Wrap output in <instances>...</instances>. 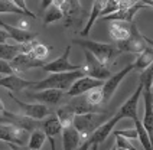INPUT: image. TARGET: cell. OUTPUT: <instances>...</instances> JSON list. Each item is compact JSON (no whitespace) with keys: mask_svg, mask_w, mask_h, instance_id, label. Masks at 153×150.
I'll list each match as a JSON object with an SVG mask.
<instances>
[{"mask_svg":"<svg viewBox=\"0 0 153 150\" xmlns=\"http://www.w3.org/2000/svg\"><path fill=\"white\" fill-rule=\"evenodd\" d=\"M10 64H12L13 69L16 71V74H22V72H26V71H29V69H32V68H42L43 69V67H45L48 62L33 58L30 53H20V55L16 56Z\"/></svg>","mask_w":153,"mask_h":150,"instance_id":"14","label":"cell"},{"mask_svg":"<svg viewBox=\"0 0 153 150\" xmlns=\"http://www.w3.org/2000/svg\"><path fill=\"white\" fill-rule=\"evenodd\" d=\"M0 72H1V76H12V75H17L16 71L13 69L12 64L7 62V61H0Z\"/></svg>","mask_w":153,"mask_h":150,"instance_id":"36","label":"cell"},{"mask_svg":"<svg viewBox=\"0 0 153 150\" xmlns=\"http://www.w3.org/2000/svg\"><path fill=\"white\" fill-rule=\"evenodd\" d=\"M108 33L117 45L123 43L131 36V25L126 22H108Z\"/></svg>","mask_w":153,"mask_h":150,"instance_id":"18","label":"cell"},{"mask_svg":"<svg viewBox=\"0 0 153 150\" xmlns=\"http://www.w3.org/2000/svg\"><path fill=\"white\" fill-rule=\"evenodd\" d=\"M140 84L143 85L145 90H152L153 88V64L140 74Z\"/></svg>","mask_w":153,"mask_h":150,"instance_id":"33","label":"cell"},{"mask_svg":"<svg viewBox=\"0 0 153 150\" xmlns=\"http://www.w3.org/2000/svg\"><path fill=\"white\" fill-rule=\"evenodd\" d=\"M147 46L149 45L146 43L143 33L137 29V26L134 23H131V36H130V39L117 45L120 53L121 52H131V53H137V55L142 53Z\"/></svg>","mask_w":153,"mask_h":150,"instance_id":"9","label":"cell"},{"mask_svg":"<svg viewBox=\"0 0 153 150\" xmlns=\"http://www.w3.org/2000/svg\"><path fill=\"white\" fill-rule=\"evenodd\" d=\"M114 136H120V137H124V139H127V140H134L137 139L139 140V133H137L136 127L134 128H123V130H114L113 131Z\"/></svg>","mask_w":153,"mask_h":150,"instance_id":"35","label":"cell"},{"mask_svg":"<svg viewBox=\"0 0 153 150\" xmlns=\"http://www.w3.org/2000/svg\"><path fill=\"white\" fill-rule=\"evenodd\" d=\"M134 127H136L137 133H139V142L142 144L143 150H153V140L150 139V136L146 131L143 123H142L139 118L134 120Z\"/></svg>","mask_w":153,"mask_h":150,"instance_id":"27","label":"cell"},{"mask_svg":"<svg viewBox=\"0 0 153 150\" xmlns=\"http://www.w3.org/2000/svg\"><path fill=\"white\" fill-rule=\"evenodd\" d=\"M116 137V146L119 147V149H126V150H137L131 143L130 140L127 139H124V137H120V136H114Z\"/></svg>","mask_w":153,"mask_h":150,"instance_id":"37","label":"cell"},{"mask_svg":"<svg viewBox=\"0 0 153 150\" xmlns=\"http://www.w3.org/2000/svg\"><path fill=\"white\" fill-rule=\"evenodd\" d=\"M20 53H23V45H20V43H15V45L3 43V45H0V58L3 61L12 62Z\"/></svg>","mask_w":153,"mask_h":150,"instance_id":"25","label":"cell"},{"mask_svg":"<svg viewBox=\"0 0 153 150\" xmlns=\"http://www.w3.org/2000/svg\"><path fill=\"white\" fill-rule=\"evenodd\" d=\"M52 46H46V45H43V43H38L36 46L33 48V50L30 52V55L33 56V58L39 59V61H45L46 56L49 55V50H51Z\"/></svg>","mask_w":153,"mask_h":150,"instance_id":"34","label":"cell"},{"mask_svg":"<svg viewBox=\"0 0 153 150\" xmlns=\"http://www.w3.org/2000/svg\"><path fill=\"white\" fill-rule=\"evenodd\" d=\"M82 144L84 140L74 125L65 127L62 130V150H78Z\"/></svg>","mask_w":153,"mask_h":150,"instance_id":"17","label":"cell"},{"mask_svg":"<svg viewBox=\"0 0 153 150\" xmlns=\"http://www.w3.org/2000/svg\"><path fill=\"white\" fill-rule=\"evenodd\" d=\"M143 91H145L143 85L139 82L136 91L130 95V98H128V100L126 101L121 107H120L119 111H117L123 118H124V117H127V118H131L133 121L139 118V117H137V105H139V100H140V97H142Z\"/></svg>","mask_w":153,"mask_h":150,"instance_id":"12","label":"cell"},{"mask_svg":"<svg viewBox=\"0 0 153 150\" xmlns=\"http://www.w3.org/2000/svg\"><path fill=\"white\" fill-rule=\"evenodd\" d=\"M16 27H19V29H22V30H29V22L26 20V19H20V20H17Z\"/></svg>","mask_w":153,"mask_h":150,"instance_id":"39","label":"cell"},{"mask_svg":"<svg viewBox=\"0 0 153 150\" xmlns=\"http://www.w3.org/2000/svg\"><path fill=\"white\" fill-rule=\"evenodd\" d=\"M74 45H79L84 50L91 52L95 58L98 59L101 64L107 65L113 58H116L120 53L117 46L111 45V43H104V42H95V41H88V39H74L72 41Z\"/></svg>","mask_w":153,"mask_h":150,"instance_id":"3","label":"cell"},{"mask_svg":"<svg viewBox=\"0 0 153 150\" xmlns=\"http://www.w3.org/2000/svg\"><path fill=\"white\" fill-rule=\"evenodd\" d=\"M90 147H91V144H90L88 142H85L84 144H82V146H81V147H79L78 150H90Z\"/></svg>","mask_w":153,"mask_h":150,"instance_id":"42","label":"cell"},{"mask_svg":"<svg viewBox=\"0 0 153 150\" xmlns=\"http://www.w3.org/2000/svg\"><path fill=\"white\" fill-rule=\"evenodd\" d=\"M41 130H43L48 137H55V136L62 133L64 127L61 124L58 116L56 114H51V116H48L45 120L41 121Z\"/></svg>","mask_w":153,"mask_h":150,"instance_id":"22","label":"cell"},{"mask_svg":"<svg viewBox=\"0 0 153 150\" xmlns=\"http://www.w3.org/2000/svg\"><path fill=\"white\" fill-rule=\"evenodd\" d=\"M85 98H87V101H88L91 105H94V107L100 105L101 102H104V91H102V87H98V88L91 90V91L85 95Z\"/></svg>","mask_w":153,"mask_h":150,"instance_id":"32","label":"cell"},{"mask_svg":"<svg viewBox=\"0 0 153 150\" xmlns=\"http://www.w3.org/2000/svg\"><path fill=\"white\" fill-rule=\"evenodd\" d=\"M68 105L72 108V111H74L75 117L76 116H84V114H90V113H94V110H95V107H94V105H91V104L87 101V98H85V97H78L76 100L68 102Z\"/></svg>","mask_w":153,"mask_h":150,"instance_id":"26","label":"cell"},{"mask_svg":"<svg viewBox=\"0 0 153 150\" xmlns=\"http://www.w3.org/2000/svg\"><path fill=\"white\" fill-rule=\"evenodd\" d=\"M0 13H1V15L15 13V15H25L26 16L25 12L19 7L15 1H10V0H3V1L0 3Z\"/></svg>","mask_w":153,"mask_h":150,"instance_id":"31","label":"cell"},{"mask_svg":"<svg viewBox=\"0 0 153 150\" xmlns=\"http://www.w3.org/2000/svg\"><path fill=\"white\" fill-rule=\"evenodd\" d=\"M49 144H51V150H56V144H55V139L49 137Z\"/></svg>","mask_w":153,"mask_h":150,"instance_id":"41","label":"cell"},{"mask_svg":"<svg viewBox=\"0 0 153 150\" xmlns=\"http://www.w3.org/2000/svg\"><path fill=\"white\" fill-rule=\"evenodd\" d=\"M69 53H71V45L65 48L61 56L53 59L52 62H48L43 67V71L51 72V74H62V72H74V71L84 69V65H74L69 62Z\"/></svg>","mask_w":153,"mask_h":150,"instance_id":"6","label":"cell"},{"mask_svg":"<svg viewBox=\"0 0 153 150\" xmlns=\"http://www.w3.org/2000/svg\"><path fill=\"white\" fill-rule=\"evenodd\" d=\"M85 76V71H74V72H62V74H49L46 78H43L41 81L35 84L32 87L33 91H42V90H59L64 91L72 87V84L76 79Z\"/></svg>","mask_w":153,"mask_h":150,"instance_id":"1","label":"cell"},{"mask_svg":"<svg viewBox=\"0 0 153 150\" xmlns=\"http://www.w3.org/2000/svg\"><path fill=\"white\" fill-rule=\"evenodd\" d=\"M104 85V81H100V79H94L91 76H82L79 79H76L75 82L72 84V87L68 90V94L69 97H81L82 94L85 92H90L91 90L94 88H98V87H102Z\"/></svg>","mask_w":153,"mask_h":150,"instance_id":"11","label":"cell"},{"mask_svg":"<svg viewBox=\"0 0 153 150\" xmlns=\"http://www.w3.org/2000/svg\"><path fill=\"white\" fill-rule=\"evenodd\" d=\"M65 26H79L82 25V9L78 1H69V7L65 13Z\"/></svg>","mask_w":153,"mask_h":150,"instance_id":"21","label":"cell"},{"mask_svg":"<svg viewBox=\"0 0 153 150\" xmlns=\"http://www.w3.org/2000/svg\"><path fill=\"white\" fill-rule=\"evenodd\" d=\"M15 3H16L17 6H19V7H20V9H22L23 12H25V13H26V16L32 17V19H36V15H35V13H32V12H30V10L27 9V6H26V3H25V1H23V0H16Z\"/></svg>","mask_w":153,"mask_h":150,"instance_id":"38","label":"cell"},{"mask_svg":"<svg viewBox=\"0 0 153 150\" xmlns=\"http://www.w3.org/2000/svg\"><path fill=\"white\" fill-rule=\"evenodd\" d=\"M110 150H117V146H113V147H111Z\"/></svg>","mask_w":153,"mask_h":150,"instance_id":"44","label":"cell"},{"mask_svg":"<svg viewBox=\"0 0 153 150\" xmlns=\"http://www.w3.org/2000/svg\"><path fill=\"white\" fill-rule=\"evenodd\" d=\"M110 118L105 113H90L84 116H76L74 120V127L81 134L82 140L88 142L90 137L94 134L95 130H98L104 123H107Z\"/></svg>","mask_w":153,"mask_h":150,"instance_id":"2","label":"cell"},{"mask_svg":"<svg viewBox=\"0 0 153 150\" xmlns=\"http://www.w3.org/2000/svg\"><path fill=\"white\" fill-rule=\"evenodd\" d=\"M84 56H85L84 71L87 76H91L94 79H100V81H107V79H110L113 76L108 67L101 64L91 52L84 50Z\"/></svg>","mask_w":153,"mask_h":150,"instance_id":"4","label":"cell"},{"mask_svg":"<svg viewBox=\"0 0 153 150\" xmlns=\"http://www.w3.org/2000/svg\"><path fill=\"white\" fill-rule=\"evenodd\" d=\"M58 118H59L62 127L65 128V127H69V125H74V120H75V114H74V111L72 108L69 107L68 104H65V105H62L59 108L56 110V113H55Z\"/></svg>","mask_w":153,"mask_h":150,"instance_id":"28","label":"cell"},{"mask_svg":"<svg viewBox=\"0 0 153 150\" xmlns=\"http://www.w3.org/2000/svg\"><path fill=\"white\" fill-rule=\"evenodd\" d=\"M46 139H48L46 133L43 130H41V128H38V130L30 133V139H29V143H27V147H29V150H41L43 143L46 142Z\"/></svg>","mask_w":153,"mask_h":150,"instance_id":"29","label":"cell"},{"mask_svg":"<svg viewBox=\"0 0 153 150\" xmlns=\"http://www.w3.org/2000/svg\"><path fill=\"white\" fill-rule=\"evenodd\" d=\"M65 15H64V12L61 10L58 6H56V3H55V0H53V3H52V6L46 12H45V16H43V23L48 26L53 23V22H58L61 19H64Z\"/></svg>","mask_w":153,"mask_h":150,"instance_id":"30","label":"cell"},{"mask_svg":"<svg viewBox=\"0 0 153 150\" xmlns=\"http://www.w3.org/2000/svg\"><path fill=\"white\" fill-rule=\"evenodd\" d=\"M131 71H134V67H133V64H128L127 67H124L123 69H120L117 74L113 75L110 79L104 81V85H102V91H104V102H108V101L111 100V97L114 95L116 90L119 88L120 82H121V81L127 76L128 72H131Z\"/></svg>","mask_w":153,"mask_h":150,"instance_id":"10","label":"cell"},{"mask_svg":"<svg viewBox=\"0 0 153 150\" xmlns=\"http://www.w3.org/2000/svg\"><path fill=\"white\" fill-rule=\"evenodd\" d=\"M153 64V49L150 46H147L142 53L137 55V58L134 59L133 62V67H134V71H139L140 74L146 71L147 68Z\"/></svg>","mask_w":153,"mask_h":150,"instance_id":"23","label":"cell"},{"mask_svg":"<svg viewBox=\"0 0 153 150\" xmlns=\"http://www.w3.org/2000/svg\"><path fill=\"white\" fill-rule=\"evenodd\" d=\"M0 27L4 29V30L9 33V36L16 42V43H20V45H25V43H27V42L35 41L36 36H38V33H35V32H30V30H22V29H19V27H16V26H10V25H7V23H4L3 20L0 22Z\"/></svg>","mask_w":153,"mask_h":150,"instance_id":"19","label":"cell"},{"mask_svg":"<svg viewBox=\"0 0 153 150\" xmlns=\"http://www.w3.org/2000/svg\"><path fill=\"white\" fill-rule=\"evenodd\" d=\"M143 101H145V116H143V125L153 140V91L145 90L143 91Z\"/></svg>","mask_w":153,"mask_h":150,"instance_id":"20","label":"cell"},{"mask_svg":"<svg viewBox=\"0 0 153 150\" xmlns=\"http://www.w3.org/2000/svg\"><path fill=\"white\" fill-rule=\"evenodd\" d=\"M0 139L1 142L16 144V146H26V142L29 143V131L25 128H20L17 125L12 124H1L0 127Z\"/></svg>","mask_w":153,"mask_h":150,"instance_id":"7","label":"cell"},{"mask_svg":"<svg viewBox=\"0 0 153 150\" xmlns=\"http://www.w3.org/2000/svg\"><path fill=\"white\" fill-rule=\"evenodd\" d=\"M143 3H145L146 6H150V7H153V1H150V0H145Z\"/></svg>","mask_w":153,"mask_h":150,"instance_id":"43","label":"cell"},{"mask_svg":"<svg viewBox=\"0 0 153 150\" xmlns=\"http://www.w3.org/2000/svg\"><path fill=\"white\" fill-rule=\"evenodd\" d=\"M104 6H105V1H95V3L93 4V9H91V12H90V17H88L87 23H85L84 29L81 30V36H82V38H84V36H88L90 30H91V27L94 26V22L101 16Z\"/></svg>","mask_w":153,"mask_h":150,"instance_id":"24","label":"cell"},{"mask_svg":"<svg viewBox=\"0 0 153 150\" xmlns=\"http://www.w3.org/2000/svg\"><path fill=\"white\" fill-rule=\"evenodd\" d=\"M10 146H12V150H16V147H15L13 144H10Z\"/></svg>","mask_w":153,"mask_h":150,"instance_id":"45","label":"cell"},{"mask_svg":"<svg viewBox=\"0 0 153 150\" xmlns=\"http://www.w3.org/2000/svg\"><path fill=\"white\" fill-rule=\"evenodd\" d=\"M9 97L13 100L15 104H17V105L20 107L22 113H23L26 117H29V118H32V120L42 121V120H45L48 116L52 114L51 111H49V108H48L46 105L41 104V102H25V101H22V100H19V98H16V97H13L12 92L9 94Z\"/></svg>","mask_w":153,"mask_h":150,"instance_id":"8","label":"cell"},{"mask_svg":"<svg viewBox=\"0 0 153 150\" xmlns=\"http://www.w3.org/2000/svg\"><path fill=\"white\" fill-rule=\"evenodd\" d=\"M36 81H30V79H25L19 75H12V76H1L0 79V85L1 88H6L10 92H22L23 90H27V88H32Z\"/></svg>","mask_w":153,"mask_h":150,"instance_id":"15","label":"cell"},{"mask_svg":"<svg viewBox=\"0 0 153 150\" xmlns=\"http://www.w3.org/2000/svg\"><path fill=\"white\" fill-rule=\"evenodd\" d=\"M117 150H126V149H119V147H117Z\"/></svg>","mask_w":153,"mask_h":150,"instance_id":"46","label":"cell"},{"mask_svg":"<svg viewBox=\"0 0 153 150\" xmlns=\"http://www.w3.org/2000/svg\"><path fill=\"white\" fill-rule=\"evenodd\" d=\"M7 38H10L9 36V33L4 30V29H0V45H3V43H7Z\"/></svg>","mask_w":153,"mask_h":150,"instance_id":"40","label":"cell"},{"mask_svg":"<svg viewBox=\"0 0 153 150\" xmlns=\"http://www.w3.org/2000/svg\"><path fill=\"white\" fill-rule=\"evenodd\" d=\"M3 101H1V124H12V125H17L20 128H25L27 131H35L38 128H41V121H36L32 120L29 117H26L25 114H15L12 111L3 107Z\"/></svg>","mask_w":153,"mask_h":150,"instance_id":"5","label":"cell"},{"mask_svg":"<svg viewBox=\"0 0 153 150\" xmlns=\"http://www.w3.org/2000/svg\"><path fill=\"white\" fill-rule=\"evenodd\" d=\"M121 118H123V117L120 116L119 113H116V114L111 117L107 123H104L98 130H95V131H94V134L90 137L88 143H90L91 146H100V144H101L104 140H107V137H108V136L116 130L114 127H116V124L119 123Z\"/></svg>","mask_w":153,"mask_h":150,"instance_id":"13","label":"cell"},{"mask_svg":"<svg viewBox=\"0 0 153 150\" xmlns=\"http://www.w3.org/2000/svg\"><path fill=\"white\" fill-rule=\"evenodd\" d=\"M26 95L29 98L36 100V102L43 104V105H56L62 101L64 91H59V90H42V91L26 92Z\"/></svg>","mask_w":153,"mask_h":150,"instance_id":"16","label":"cell"}]
</instances>
